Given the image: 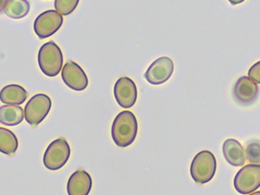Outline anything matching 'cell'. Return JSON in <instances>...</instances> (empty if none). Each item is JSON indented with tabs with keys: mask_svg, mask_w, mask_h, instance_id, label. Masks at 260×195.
<instances>
[{
	"mask_svg": "<svg viewBox=\"0 0 260 195\" xmlns=\"http://www.w3.org/2000/svg\"><path fill=\"white\" fill-rule=\"evenodd\" d=\"M245 156L251 164H260V142H249L245 149Z\"/></svg>",
	"mask_w": 260,
	"mask_h": 195,
	"instance_id": "cell-19",
	"label": "cell"
},
{
	"mask_svg": "<svg viewBox=\"0 0 260 195\" xmlns=\"http://www.w3.org/2000/svg\"><path fill=\"white\" fill-rule=\"evenodd\" d=\"M223 156L232 166H242L245 163V152L243 146L236 139L229 138L222 146Z\"/></svg>",
	"mask_w": 260,
	"mask_h": 195,
	"instance_id": "cell-13",
	"label": "cell"
},
{
	"mask_svg": "<svg viewBox=\"0 0 260 195\" xmlns=\"http://www.w3.org/2000/svg\"><path fill=\"white\" fill-rule=\"evenodd\" d=\"M52 99L45 94H37L26 104L24 118L27 124L36 127L46 118L52 108Z\"/></svg>",
	"mask_w": 260,
	"mask_h": 195,
	"instance_id": "cell-5",
	"label": "cell"
},
{
	"mask_svg": "<svg viewBox=\"0 0 260 195\" xmlns=\"http://www.w3.org/2000/svg\"><path fill=\"white\" fill-rule=\"evenodd\" d=\"M114 96L122 108H132L137 101L138 91L135 82L128 77L118 79L114 85Z\"/></svg>",
	"mask_w": 260,
	"mask_h": 195,
	"instance_id": "cell-10",
	"label": "cell"
},
{
	"mask_svg": "<svg viewBox=\"0 0 260 195\" xmlns=\"http://www.w3.org/2000/svg\"><path fill=\"white\" fill-rule=\"evenodd\" d=\"M63 23V17L55 10H46L38 16L34 23V31L40 39L51 37Z\"/></svg>",
	"mask_w": 260,
	"mask_h": 195,
	"instance_id": "cell-7",
	"label": "cell"
},
{
	"mask_svg": "<svg viewBox=\"0 0 260 195\" xmlns=\"http://www.w3.org/2000/svg\"><path fill=\"white\" fill-rule=\"evenodd\" d=\"M30 9V4L27 0H9L4 14L10 18L20 20L29 14Z\"/></svg>",
	"mask_w": 260,
	"mask_h": 195,
	"instance_id": "cell-17",
	"label": "cell"
},
{
	"mask_svg": "<svg viewBox=\"0 0 260 195\" xmlns=\"http://www.w3.org/2000/svg\"><path fill=\"white\" fill-rule=\"evenodd\" d=\"M71 149L68 142L64 137L55 139L48 146L43 156L45 168L52 171L62 169L68 162Z\"/></svg>",
	"mask_w": 260,
	"mask_h": 195,
	"instance_id": "cell-4",
	"label": "cell"
},
{
	"mask_svg": "<svg viewBox=\"0 0 260 195\" xmlns=\"http://www.w3.org/2000/svg\"><path fill=\"white\" fill-rule=\"evenodd\" d=\"M62 79L67 87L76 92H83L88 87L85 71L77 63L69 60L62 70Z\"/></svg>",
	"mask_w": 260,
	"mask_h": 195,
	"instance_id": "cell-11",
	"label": "cell"
},
{
	"mask_svg": "<svg viewBox=\"0 0 260 195\" xmlns=\"http://www.w3.org/2000/svg\"><path fill=\"white\" fill-rule=\"evenodd\" d=\"M232 95L239 105L249 106L258 99L259 88L252 79L247 76H242L235 82Z\"/></svg>",
	"mask_w": 260,
	"mask_h": 195,
	"instance_id": "cell-9",
	"label": "cell"
},
{
	"mask_svg": "<svg viewBox=\"0 0 260 195\" xmlns=\"http://www.w3.org/2000/svg\"><path fill=\"white\" fill-rule=\"evenodd\" d=\"M27 97L28 92L19 85H7L0 91V101L6 105H22Z\"/></svg>",
	"mask_w": 260,
	"mask_h": 195,
	"instance_id": "cell-14",
	"label": "cell"
},
{
	"mask_svg": "<svg viewBox=\"0 0 260 195\" xmlns=\"http://www.w3.org/2000/svg\"><path fill=\"white\" fill-rule=\"evenodd\" d=\"M248 75L255 83H260V60L250 67Z\"/></svg>",
	"mask_w": 260,
	"mask_h": 195,
	"instance_id": "cell-20",
	"label": "cell"
},
{
	"mask_svg": "<svg viewBox=\"0 0 260 195\" xmlns=\"http://www.w3.org/2000/svg\"><path fill=\"white\" fill-rule=\"evenodd\" d=\"M234 187L241 194H249L260 187V165L249 164L242 167L234 179Z\"/></svg>",
	"mask_w": 260,
	"mask_h": 195,
	"instance_id": "cell-6",
	"label": "cell"
},
{
	"mask_svg": "<svg viewBox=\"0 0 260 195\" xmlns=\"http://www.w3.org/2000/svg\"><path fill=\"white\" fill-rule=\"evenodd\" d=\"M138 133L137 117L130 111L119 113L112 123L111 134L118 147L127 148L132 145Z\"/></svg>",
	"mask_w": 260,
	"mask_h": 195,
	"instance_id": "cell-1",
	"label": "cell"
},
{
	"mask_svg": "<svg viewBox=\"0 0 260 195\" xmlns=\"http://www.w3.org/2000/svg\"><path fill=\"white\" fill-rule=\"evenodd\" d=\"M249 195H260V191H255L254 192V193H250V194Z\"/></svg>",
	"mask_w": 260,
	"mask_h": 195,
	"instance_id": "cell-23",
	"label": "cell"
},
{
	"mask_svg": "<svg viewBox=\"0 0 260 195\" xmlns=\"http://www.w3.org/2000/svg\"><path fill=\"white\" fill-rule=\"evenodd\" d=\"M217 171V160L214 154L208 150L201 151L196 155L190 165L192 180L198 184L211 181Z\"/></svg>",
	"mask_w": 260,
	"mask_h": 195,
	"instance_id": "cell-3",
	"label": "cell"
},
{
	"mask_svg": "<svg viewBox=\"0 0 260 195\" xmlns=\"http://www.w3.org/2000/svg\"><path fill=\"white\" fill-rule=\"evenodd\" d=\"M18 147V139L15 133L9 129L0 127V152L7 155H14Z\"/></svg>",
	"mask_w": 260,
	"mask_h": 195,
	"instance_id": "cell-16",
	"label": "cell"
},
{
	"mask_svg": "<svg viewBox=\"0 0 260 195\" xmlns=\"http://www.w3.org/2000/svg\"><path fill=\"white\" fill-rule=\"evenodd\" d=\"M9 0H0V13H2L5 10L6 6Z\"/></svg>",
	"mask_w": 260,
	"mask_h": 195,
	"instance_id": "cell-21",
	"label": "cell"
},
{
	"mask_svg": "<svg viewBox=\"0 0 260 195\" xmlns=\"http://www.w3.org/2000/svg\"><path fill=\"white\" fill-rule=\"evenodd\" d=\"M80 0H55V8L62 16L73 14L77 9Z\"/></svg>",
	"mask_w": 260,
	"mask_h": 195,
	"instance_id": "cell-18",
	"label": "cell"
},
{
	"mask_svg": "<svg viewBox=\"0 0 260 195\" xmlns=\"http://www.w3.org/2000/svg\"><path fill=\"white\" fill-rule=\"evenodd\" d=\"M174 70L175 64L172 59L160 57L149 66L144 74V78L152 85H163L172 77Z\"/></svg>",
	"mask_w": 260,
	"mask_h": 195,
	"instance_id": "cell-8",
	"label": "cell"
},
{
	"mask_svg": "<svg viewBox=\"0 0 260 195\" xmlns=\"http://www.w3.org/2000/svg\"><path fill=\"white\" fill-rule=\"evenodd\" d=\"M24 118L23 108L20 105L0 106V124L9 127H15L23 122Z\"/></svg>",
	"mask_w": 260,
	"mask_h": 195,
	"instance_id": "cell-15",
	"label": "cell"
},
{
	"mask_svg": "<svg viewBox=\"0 0 260 195\" xmlns=\"http://www.w3.org/2000/svg\"><path fill=\"white\" fill-rule=\"evenodd\" d=\"M39 68L47 77H56L63 65V54L53 42H46L39 49L38 55Z\"/></svg>",
	"mask_w": 260,
	"mask_h": 195,
	"instance_id": "cell-2",
	"label": "cell"
},
{
	"mask_svg": "<svg viewBox=\"0 0 260 195\" xmlns=\"http://www.w3.org/2000/svg\"><path fill=\"white\" fill-rule=\"evenodd\" d=\"M232 6H236L238 4H242V3L245 2V0H228Z\"/></svg>",
	"mask_w": 260,
	"mask_h": 195,
	"instance_id": "cell-22",
	"label": "cell"
},
{
	"mask_svg": "<svg viewBox=\"0 0 260 195\" xmlns=\"http://www.w3.org/2000/svg\"><path fill=\"white\" fill-rule=\"evenodd\" d=\"M93 186L90 174L84 170H78L70 176L67 182L68 195H89Z\"/></svg>",
	"mask_w": 260,
	"mask_h": 195,
	"instance_id": "cell-12",
	"label": "cell"
}]
</instances>
